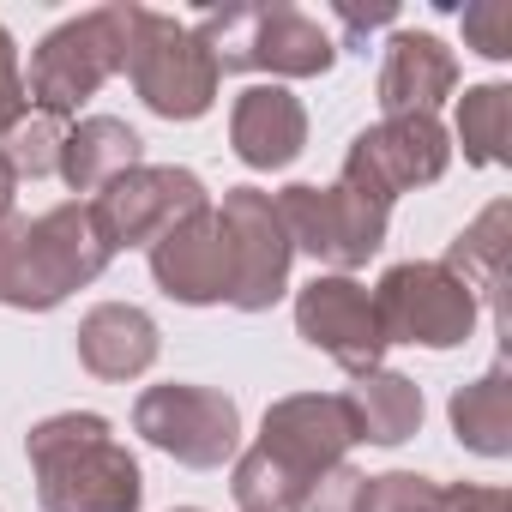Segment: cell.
<instances>
[{
  "label": "cell",
  "instance_id": "1",
  "mask_svg": "<svg viewBox=\"0 0 512 512\" xmlns=\"http://www.w3.org/2000/svg\"><path fill=\"white\" fill-rule=\"evenodd\" d=\"M115 260V247L85 199H67L43 217H0V308L49 314L73 290L97 284Z\"/></svg>",
  "mask_w": 512,
  "mask_h": 512
},
{
  "label": "cell",
  "instance_id": "2",
  "mask_svg": "<svg viewBox=\"0 0 512 512\" xmlns=\"http://www.w3.org/2000/svg\"><path fill=\"white\" fill-rule=\"evenodd\" d=\"M25 458L37 476L43 512H139L145 476L139 458L115 440L109 416L61 410L25 434Z\"/></svg>",
  "mask_w": 512,
  "mask_h": 512
},
{
  "label": "cell",
  "instance_id": "3",
  "mask_svg": "<svg viewBox=\"0 0 512 512\" xmlns=\"http://www.w3.org/2000/svg\"><path fill=\"white\" fill-rule=\"evenodd\" d=\"M139 19H145L139 0H109L97 13H79V19L55 25L31 55L25 103L43 109V115L73 121L79 103H91L115 73H127V49H133Z\"/></svg>",
  "mask_w": 512,
  "mask_h": 512
},
{
  "label": "cell",
  "instance_id": "4",
  "mask_svg": "<svg viewBox=\"0 0 512 512\" xmlns=\"http://www.w3.org/2000/svg\"><path fill=\"white\" fill-rule=\"evenodd\" d=\"M193 37L211 49L217 73H272V79H320L338 61V43L320 19L302 7H223L193 25Z\"/></svg>",
  "mask_w": 512,
  "mask_h": 512
},
{
  "label": "cell",
  "instance_id": "5",
  "mask_svg": "<svg viewBox=\"0 0 512 512\" xmlns=\"http://www.w3.org/2000/svg\"><path fill=\"white\" fill-rule=\"evenodd\" d=\"M127 79L139 91V103L163 121H199L211 103H217V61L211 49L193 37V25L169 19V13H151L139 19L133 31V49H127Z\"/></svg>",
  "mask_w": 512,
  "mask_h": 512
},
{
  "label": "cell",
  "instance_id": "6",
  "mask_svg": "<svg viewBox=\"0 0 512 512\" xmlns=\"http://www.w3.org/2000/svg\"><path fill=\"white\" fill-rule=\"evenodd\" d=\"M452 163V139L434 115H386L374 127H362L344 151V187L362 193L368 205H386L398 193H416V187H434Z\"/></svg>",
  "mask_w": 512,
  "mask_h": 512
},
{
  "label": "cell",
  "instance_id": "7",
  "mask_svg": "<svg viewBox=\"0 0 512 512\" xmlns=\"http://www.w3.org/2000/svg\"><path fill=\"white\" fill-rule=\"evenodd\" d=\"M272 205H278V217H284L290 247L314 253L320 266H332V272H344V278H350L356 266H368L374 253L386 247L392 211H386V205H368V199L350 193L344 181H338V187L296 181V187L272 193Z\"/></svg>",
  "mask_w": 512,
  "mask_h": 512
},
{
  "label": "cell",
  "instance_id": "8",
  "mask_svg": "<svg viewBox=\"0 0 512 512\" xmlns=\"http://www.w3.org/2000/svg\"><path fill=\"white\" fill-rule=\"evenodd\" d=\"M368 296H374V314H380L386 344H422V350L464 344L476 332V314H482V302L440 260H404Z\"/></svg>",
  "mask_w": 512,
  "mask_h": 512
},
{
  "label": "cell",
  "instance_id": "9",
  "mask_svg": "<svg viewBox=\"0 0 512 512\" xmlns=\"http://www.w3.org/2000/svg\"><path fill=\"white\" fill-rule=\"evenodd\" d=\"M133 434H145L157 452H169L175 464H193V470H217L241 452V410L229 392L217 386H187V380H169V386H145L139 404H133Z\"/></svg>",
  "mask_w": 512,
  "mask_h": 512
},
{
  "label": "cell",
  "instance_id": "10",
  "mask_svg": "<svg viewBox=\"0 0 512 512\" xmlns=\"http://www.w3.org/2000/svg\"><path fill=\"white\" fill-rule=\"evenodd\" d=\"M217 217H223V235H229V308L266 314L290 290V260H296V247L284 235V217H278L272 193L229 187L223 205H217Z\"/></svg>",
  "mask_w": 512,
  "mask_h": 512
},
{
  "label": "cell",
  "instance_id": "11",
  "mask_svg": "<svg viewBox=\"0 0 512 512\" xmlns=\"http://www.w3.org/2000/svg\"><path fill=\"white\" fill-rule=\"evenodd\" d=\"M205 205H211L205 181L193 169H175V163H139V169H127L121 181H109L91 199V211H97L115 253L121 247H151L163 229H175L181 217H193Z\"/></svg>",
  "mask_w": 512,
  "mask_h": 512
},
{
  "label": "cell",
  "instance_id": "12",
  "mask_svg": "<svg viewBox=\"0 0 512 512\" xmlns=\"http://www.w3.org/2000/svg\"><path fill=\"white\" fill-rule=\"evenodd\" d=\"M296 332L314 350H326L350 380L380 368V356H386V332H380L374 296H368V284H356L344 272H326V278H314L296 296Z\"/></svg>",
  "mask_w": 512,
  "mask_h": 512
},
{
  "label": "cell",
  "instance_id": "13",
  "mask_svg": "<svg viewBox=\"0 0 512 512\" xmlns=\"http://www.w3.org/2000/svg\"><path fill=\"white\" fill-rule=\"evenodd\" d=\"M356 446V422L344 410V392H296L278 398L260 422V452L296 476V488L332 464H344V452Z\"/></svg>",
  "mask_w": 512,
  "mask_h": 512
},
{
  "label": "cell",
  "instance_id": "14",
  "mask_svg": "<svg viewBox=\"0 0 512 512\" xmlns=\"http://www.w3.org/2000/svg\"><path fill=\"white\" fill-rule=\"evenodd\" d=\"M151 278L169 302L181 308H211V302H229V235H223V217L217 205L181 217L175 229H163L151 247Z\"/></svg>",
  "mask_w": 512,
  "mask_h": 512
},
{
  "label": "cell",
  "instance_id": "15",
  "mask_svg": "<svg viewBox=\"0 0 512 512\" xmlns=\"http://www.w3.org/2000/svg\"><path fill=\"white\" fill-rule=\"evenodd\" d=\"M229 145L247 169H284L308 145V109L284 85H247L229 109Z\"/></svg>",
  "mask_w": 512,
  "mask_h": 512
},
{
  "label": "cell",
  "instance_id": "16",
  "mask_svg": "<svg viewBox=\"0 0 512 512\" xmlns=\"http://www.w3.org/2000/svg\"><path fill=\"white\" fill-rule=\"evenodd\" d=\"M458 91V61L434 31H398L380 67V109L386 115H434Z\"/></svg>",
  "mask_w": 512,
  "mask_h": 512
},
{
  "label": "cell",
  "instance_id": "17",
  "mask_svg": "<svg viewBox=\"0 0 512 512\" xmlns=\"http://www.w3.org/2000/svg\"><path fill=\"white\" fill-rule=\"evenodd\" d=\"M163 350V332L133 302H103L79 320V362L97 380H139Z\"/></svg>",
  "mask_w": 512,
  "mask_h": 512
},
{
  "label": "cell",
  "instance_id": "18",
  "mask_svg": "<svg viewBox=\"0 0 512 512\" xmlns=\"http://www.w3.org/2000/svg\"><path fill=\"white\" fill-rule=\"evenodd\" d=\"M506 253H512V205L494 199L482 217H470V223L452 235L446 260H440L476 302L494 308L500 326H506Z\"/></svg>",
  "mask_w": 512,
  "mask_h": 512
},
{
  "label": "cell",
  "instance_id": "19",
  "mask_svg": "<svg viewBox=\"0 0 512 512\" xmlns=\"http://www.w3.org/2000/svg\"><path fill=\"white\" fill-rule=\"evenodd\" d=\"M145 163V139L127 127V121H115V115H85V121H73L67 127V145H61V181L73 187V193H103L109 181H121L127 169H139Z\"/></svg>",
  "mask_w": 512,
  "mask_h": 512
},
{
  "label": "cell",
  "instance_id": "20",
  "mask_svg": "<svg viewBox=\"0 0 512 512\" xmlns=\"http://www.w3.org/2000/svg\"><path fill=\"white\" fill-rule=\"evenodd\" d=\"M344 410H350V422H356V440H368V446H398V440H410V434L422 428V386L404 380V374H392V368H368V374L350 380Z\"/></svg>",
  "mask_w": 512,
  "mask_h": 512
},
{
  "label": "cell",
  "instance_id": "21",
  "mask_svg": "<svg viewBox=\"0 0 512 512\" xmlns=\"http://www.w3.org/2000/svg\"><path fill=\"white\" fill-rule=\"evenodd\" d=\"M446 416H452L458 446H470L476 458H506L512 452V374H506V362H494L482 380L458 386Z\"/></svg>",
  "mask_w": 512,
  "mask_h": 512
},
{
  "label": "cell",
  "instance_id": "22",
  "mask_svg": "<svg viewBox=\"0 0 512 512\" xmlns=\"http://www.w3.org/2000/svg\"><path fill=\"white\" fill-rule=\"evenodd\" d=\"M506 133H512V91L506 85H470L458 97V145L470 169L506 163Z\"/></svg>",
  "mask_w": 512,
  "mask_h": 512
},
{
  "label": "cell",
  "instance_id": "23",
  "mask_svg": "<svg viewBox=\"0 0 512 512\" xmlns=\"http://www.w3.org/2000/svg\"><path fill=\"white\" fill-rule=\"evenodd\" d=\"M61 145H67V121L61 115H43V109H25L7 133H0V157L13 163V175L25 181H43L61 169Z\"/></svg>",
  "mask_w": 512,
  "mask_h": 512
},
{
  "label": "cell",
  "instance_id": "24",
  "mask_svg": "<svg viewBox=\"0 0 512 512\" xmlns=\"http://www.w3.org/2000/svg\"><path fill=\"white\" fill-rule=\"evenodd\" d=\"M229 494H235V506H241V512H290V500H296V476H290V470H278L260 446H253V452H241V458H235Z\"/></svg>",
  "mask_w": 512,
  "mask_h": 512
},
{
  "label": "cell",
  "instance_id": "25",
  "mask_svg": "<svg viewBox=\"0 0 512 512\" xmlns=\"http://www.w3.org/2000/svg\"><path fill=\"white\" fill-rule=\"evenodd\" d=\"M362 512H446V488L416 470H386V476H368Z\"/></svg>",
  "mask_w": 512,
  "mask_h": 512
},
{
  "label": "cell",
  "instance_id": "26",
  "mask_svg": "<svg viewBox=\"0 0 512 512\" xmlns=\"http://www.w3.org/2000/svg\"><path fill=\"white\" fill-rule=\"evenodd\" d=\"M362 488H368V476L356 464H332L296 488L290 512H362Z\"/></svg>",
  "mask_w": 512,
  "mask_h": 512
},
{
  "label": "cell",
  "instance_id": "27",
  "mask_svg": "<svg viewBox=\"0 0 512 512\" xmlns=\"http://www.w3.org/2000/svg\"><path fill=\"white\" fill-rule=\"evenodd\" d=\"M464 43L488 61H512V7L506 0H470L464 7Z\"/></svg>",
  "mask_w": 512,
  "mask_h": 512
},
{
  "label": "cell",
  "instance_id": "28",
  "mask_svg": "<svg viewBox=\"0 0 512 512\" xmlns=\"http://www.w3.org/2000/svg\"><path fill=\"white\" fill-rule=\"evenodd\" d=\"M31 103H25V67H19V43H13V31L0 25V133H7L19 115H25Z\"/></svg>",
  "mask_w": 512,
  "mask_h": 512
},
{
  "label": "cell",
  "instance_id": "29",
  "mask_svg": "<svg viewBox=\"0 0 512 512\" xmlns=\"http://www.w3.org/2000/svg\"><path fill=\"white\" fill-rule=\"evenodd\" d=\"M338 25L350 31V43H362L368 31H380V25H392L398 19V7H392V0H374V7H362V0H338Z\"/></svg>",
  "mask_w": 512,
  "mask_h": 512
},
{
  "label": "cell",
  "instance_id": "30",
  "mask_svg": "<svg viewBox=\"0 0 512 512\" xmlns=\"http://www.w3.org/2000/svg\"><path fill=\"white\" fill-rule=\"evenodd\" d=\"M446 512H512V494L488 488V482H452L446 488Z\"/></svg>",
  "mask_w": 512,
  "mask_h": 512
},
{
  "label": "cell",
  "instance_id": "31",
  "mask_svg": "<svg viewBox=\"0 0 512 512\" xmlns=\"http://www.w3.org/2000/svg\"><path fill=\"white\" fill-rule=\"evenodd\" d=\"M13 199H19V175H13V163L0 157V217L13 211Z\"/></svg>",
  "mask_w": 512,
  "mask_h": 512
},
{
  "label": "cell",
  "instance_id": "32",
  "mask_svg": "<svg viewBox=\"0 0 512 512\" xmlns=\"http://www.w3.org/2000/svg\"><path fill=\"white\" fill-rule=\"evenodd\" d=\"M175 512H199V506H175Z\"/></svg>",
  "mask_w": 512,
  "mask_h": 512
}]
</instances>
